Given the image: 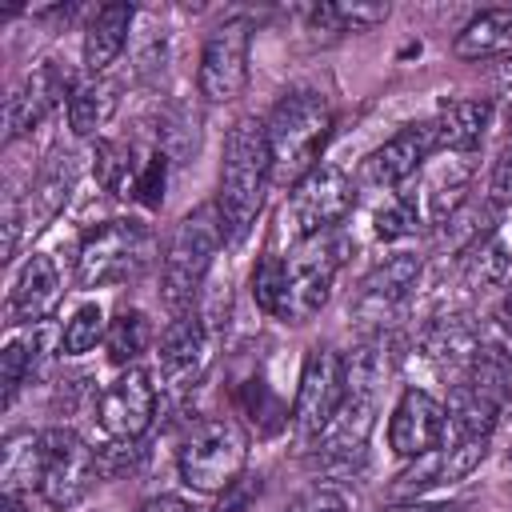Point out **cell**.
Listing matches in <instances>:
<instances>
[{
  "mask_svg": "<svg viewBox=\"0 0 512 512\" xmlns=\"http://www.w3.org/2000/svg\"><path fill=\"white\" fill-rule=\"evenodd\" d=\"M60 272H56V264L48 260V256H40V252H32L28 260H24V268L16 272V280H12V316H20V320H44L56 304H60Z\"/></svg>",
  "mask_w": 512,
  "mask_h": 512,
  "instance_id": "cell-20",
  "label": "cell"
},
{
  "mask_svg": "<svg viewBox=\"0 0 512 512\" xmlns=\"http://www.w3.org/2000/svg\"><path fill=\"white\" fill-rule=\"evenodd\" d=\"M104 332H108V324H104L100 304H80L72 312V320L64 324V332H60V352L64 356H84L104 340Z\"/></svg>",
  "mask_w": 512,
  "mask_h": 512,
  "instance_id": "cell-31",
  "label": "cell"
},
{
  "mask_svg": "<svg viewBox=\"0 0 512 512\" xmlns=\"http://www.w3.org/2000/svg\"><path fill=\"white\" fill-rule=\"evenodd\" d=\"M180 480L192 492H228L240 484L244 464H248V436L236 420L216 416V420H200L184 444H180Z\"/></svg>",
  "mask_w": 512,
  "mask_h": 512,
  "instance_id": "cell-5",
  "label": "cell"
},
{
  "mask_svg": "<svg viewBox=\"0 0 512 512\" xmlns=\"http://www.w3.org/2000/svg\"><path fill=\"white\" fill-rule=\"evenodd\" d=\"M164 184H168V156H164L160 148H152V152L140 160L132 200H140L144 208H160V204H164Z\"/></svg>",
  "mask_w": 512,
  "mask_h": 512,
  "instance_id": "cell-34",
  "label": "cell"
},
{
  "mask_svg": "<svg viewBox=\"0 0 512 512\" xmlns=\"http://www.w3.org/2000/svg\"><path fill=\"white\" fill-rule=\"evenodd\" d=\"M268 156H272V180L276 184H300L308 172L320 168V152L332 136V104L324 92L296 88L276 100L268 124Z\"/></svg>",
  "mask_w": 512,
  "mask_h": 512,
  "instance_id": "cell-2",
  "label": "cell"
},
{
  "mask_svg": "<svg viewBox=\"0 0 512 512\" xmlns=\"http://www.w3.org/2000/svg\"><path fill=\"white\" fill-rule=\"evenodd\" d=\"M248 48H252V24L244 16L212 28V36L204 40V52H200V68H196V84H200L204 100L224 104V100H236L244 92Z\"/></svg>",
  "mask_w": 512,
  "mask_h": 512,
  "instance_id": "cell-11",
  "label": "cell"
},
{
  "mask_svg": "<svg viewBox=\"0 0 512 512\" xmlns=\"http://www.w3.org/2000/svg\"><path fill=\"white\" fill-rule=\"evenodd\" d=\"M152 416H156V384H152V376H148L144 368L120 372V376L100 392V400H96V420H100V428H104L112 440H120V444L144 436L148 424H152Z\"/></svg>",
  "mask_w": 512,
  "mask_h": 512,
  "instance_id": "cell-12",
  "label": "cell"
},
{
  "mask_svg": "<svg viewBox=\"0 0 512 512\" xmlns=\"http://www.w3.org/2000/svg\"><path fill=\"white\" fill-rule=\"evenodd\" d=\"M308 20L324 32H368L388 20V4H320L308 12Z\"/></svg>",
  "mask_w": 512,
  "mask_h": 512,
  "instance_id": "cell-27",
  "label": "cell"
},
{
  "mask_svg": "<svg viewBox=\"0 0 512 512\" xmlns=\"http://www.w3.org/2000/svg\"><path fill=\"white\" fill-rule=\"evenodd\" d=\"M504 272H508V256H504V244L500 240H484L480 248H472L468 252V280L472 284H496V280H504Z\"/></svg>",
  "mask_w": 512,
  "mask_h": 512,
  "instance_id": "cell-36",
  "label": "cell"
},
{
  "mask_svg": "<svg viewBox=\"0 0 512 512\" xmlns=\"http://www.w3.org/2000/svg\"><path fill=\"white\" fill-rule=\"evenodd\" d=\"M40 332H32V336H16V340H8L4 344V352H0V384H4V404H12L16 400V392H20V384L32 376V364H36V356H40Z\"/></svg>",
  "mask_w": 512,
  "mask_h": 512,
  "instance_id": "cell-29",
  "label": "cell"
},
{
  "mask_svg": "<svg viewBox=\"0 0 512 512\" xmlns=\"http://www.w3.org/2000/svg\"><path fill=\"white\" fill-rule=\"evenodd\" d=\"M352 204H356L352 180H348L340 168L320 164L316 172H308V176L292 188L288 208H284V220H288V228H292L300 240H308V236L332 232V228L352 212Z\"/></svg>",
  "mask_w": 512,
  "mask_h": 512,
  "instance_id": "cell-10",
  "label": "cell"
},
{
  "mask_svg": "<svg viewBox=\"0 0 512 512\" xmlns=\"http://www.w3.org/2000/svg\"><path fill=\"white\" fill-rule=\"evenodd\" d=\"M496 320H500V328L512 336V288H508V296L500 300V312H496Z\"/></svg>",
  "mask_w": 512,
  "mask_h": 512,
  "instance_id": "cell-44",
  "label": "cell"
},
{
  "mask_svg": "<svg viewBox=\"0 0 512 512\" xmlns=\"http://www.w3.org/2000/svg\"><path fill=\"white\" fill-rule=\"evenodd\" d=\"M348 392L344 404L336 408V416L328 420V428L316 436V460L324 468L332 464H352L356 456H364V444L376 428V388H380V352L376 348H360L348 364Z\"/></svg>",
  "mask_w": 512,
  "mask_h": 512,
  "instance_id": "cell-4",
  "label": "cell"
},
{
  "mask_svg": "<svg viewBox=\"0 0 512 512\" xmlns=\"http://www.w3.org/2000/svg\"><path fill=\"white\" fill-rule=\"evenodd\" d=\"M252 300L268 312L280 316V300H284V260L276 252L260 256V264L252 268Z\"/></svg>",
  "mask_w": 512,
  "mask_h": 512,
  "instance_id": "cell-33",
  "label": "cell"
},
{
  "mask_svg": "<svg viewBox=\"0 0 512 512\" xmlns=\"http://www.w3.org/2000/svg\"><path fill=\"white\" fill-rule=\"evenodd\" d=\"M268 180H272V156H268L264 124L256 116H240L224 136L220 192H216V212L228 240H240L248 232V224L264 204Z\"/></svg>",
  "mask_w": 512,
  "mask_h": 512,
  "instance_id": "cell-1",
  "label": "cell"
},
{
  "mask_svg": "<svg viewBox=\"0 0 512 512\" xmlns=\"http://www.w3.org/2000/svg\"><path fill=\"white\" fill-rule=\"evenodd\" d=\"M436 152V132L432 120H416L404 124L396 136H388L368 160H364V180L376 188H396L408 176H416V168Z\"/></svg>",
  "mask_w": 512,
  "mask_h": 512,
  "instance_id": "cell-16",
  "label": "cell"
},
{
  "mask_svg": "<svg viewBox=\"0 0 512 512\" xmlns=\"http://www.w3.org/2000/svg\"><path fill=\"white\" fill-rule=\"evenodd\" d=\"M92 168H96V180L104 192L132 196L136 172H140V160H132V148H124L120 140H100L92 152Z\"/></svg>",
  "mask_w": 512,
  "mask_h": 512,
  "instance_id": "cell-26",
  "label": "cell"
},
{
  "mask_svg": "<svg viewBox=\"0 0 512 512\" xmlns=\"http://www.w3.org/2000/svg\"><path fill=\"white\" fill-rule=\"evenodd\" d=\"M496 96H500V104L512 112V56H504L500 68H496Z\"/></svg>",
  "mask_w": 512,
  "mask_h": 512,
  "instance_id": "cell-43",
  "label": "cell"
},
{
  "mask_svg": "<svg viewBox=\"0 0 512 512\" xmlns=\"http://www.w3.org/2000/svg\"><path fill=\"white\" fill-rule=\"evenodd\" d=\"M72 184H76V164H72V156H56V164H48V168L40 172V184H36L40 220H48V216L60 212V204H64L68 192H72Z\"/></svg>",
  "mask_w": 512,
  "mask_h": 512,
  "instance_id": "cell-32",
  "label": "cell"
},
{
  "mask_svg": "<svg viewBox=\"0 0 512 512\" xmlns=\"http://www.w3.org/2000/svg\"><path fill=\"white\" fill-rule=\"evenodd\" d=\"M64 92H72V88H68V72L60 68V60H40V64L12 88L8 104H4V128H8L4 136L16 140V136L32 132V128L64 100Z\"/></svg>",
  "mask_w": 512,
  "mask_h": 512,
  "instance_id": "cell-15",
  "label": "cell"
},
{
  "mask_svg": "<svg viewBox=\"0 0 512 512\" xmlns=\"http://www.w3.org/2000/svg\"><path fill=\"white\" fill-rule=\"evenodd\" d=\"M156 148L168 156V160H184L188 152H196V116L180 104H172L168 112H160V124H156Z\"/></svg>",
  "mask_w": 512,
  "mask_h": 512,
  "instance_id": "cell-30",
  "label": "cell"
},
{
  "mask_svg": "<svg viewBox=\"0 0 512 512\" xmlns=\"http://www.w3.org/2000/svg\"><path fill=\"white\" fill-rule=\"evenodd\" d=\"M16 240H20V204H16V196H8V204H4V260H12Z\"/></svg>",
  "mask_w": 512,
  "mask_h": 512,
  "instance_id": "cell-39",
  "label": "cell"
},
{
  "mask_svg": "<svg viewBox=\"0 0 512 512\" xmlns=\"http://www.w3.org/2000/svg\"><path fill=\"white\" fill-rule=\"evenodd\" d=\"M496 212H492V204H464V208H456L448 220H444V244L452 248V252H472V248H480L484 244V236H488V220H492Z\"/></svg>",
  "mask_w": 512,
  "mask_h": 512,
  "instance_id": "cell-28",
  "label": "cell"
},
{
  "mask_svg": "<svg viewBox=\"0 0 512 512\" xmlns=\"http://www.w3.org/2000/svg\"><path fill=\"white\" fill-rule=\"evenodd\" d=\"M136 12L132 4H104L92 12L88 20V32H84V68L92 76H100L128 44V28H132Z\"/></svg>",
  "mask_w": 512,
  "mask_h": 512,
  "instance_id": "cell-21",
  "label": "cell"
},
{
  "mask_svg": "<svg viewBox=\"0 0 512 512\" xmlns=\"http://www.w3.org/2000/svg\"><path fill=\"white\" fill-rule=\"evenodd\" d=\"M148 344H152V324H148V316H144L140 308L116 312V320H112L108 332H104V348H108V360H112V364H132V360H140V356L148 352Z\"/></svg>",
  "mask_w": 512,
  "mask_h": 512,
  "instance_id": "cell-24",
  "label": "cell"
},
{
  "mask_svg": "<svg viewBox=\"0 0 512 512\" xmlns=\"http://www.w3.org/2000/svg\"><path fill=\"white\" fill-rule=\"evenodd\" d=\"M152 248V236L140 220H108L104 228H96L76 256V276L84 288L96 284H112V280H128L144 268Z\"/></svg>",
  "mask_w": 512,
  "mask_h": 512,
  "instance_id": "cell-8",
  "label": "cell"
},
{
  "mask_svg": "<svg viewBox=\"0 0 512 512\" xmlns=\"http://www.w3.org/2000/svg\"><path fill=\"white\" fill-rule=\"evenodd\" d=\"M0 480H4V496H24V488L40 484V436L20 432L4 444Z\"/></svg>",
  "mask_w": 512,
  "mask_h": 512,
  "instance_id": "cell-25",
  "label": "cell"
},
{
  "mask_svg": "<svg viewBox=\"0 0 512 512\" xmlns=\"http://www.w3.org/2000/svg\"><path fill=\"white\" fill-rule=\"evenodd\" d=\"M116 108H120L116 84L92 76V80H84V84H76V88L68 92V128H72L76 136H92L96 128H104V124L112 120Z\"/></svg>",
  "mask_w": 512,
  "mask_h": 512,
  "instance_id": "cell-23",
  "label": "cell"
},
{
  "mask_svg": "<svg viewBox=\"0 0 512 512\" xmlns=\"http://www.w3.org/2000/svg\"><path fill=\"white\" fill-rule=\"evenodd\" d=\"M136 512H196L188 500H180V496H152V500H144Z\"/></svg>",
  "mask_w": 512,
  "mask_h": 512,
  "instance_id": "cell-42",
  "label": "cell"
},
{
  "mask_svg": "<svg viewBox=\"0 0 512 512\" xmlns=\"http://www.w3.org/2000/svg\"><path fill=\"white\" fill-rule=\"evenodd\" d=\"M344 252H348V240L340 232H320V236H308V240L296 244V252L284 260L280 320L304 324L324 308V300L332 292V280L344 264Z\"/></svg>",
  "mask_w": 512,
  "mask_h": 512,
  "instance_id": "cell-6",
  "label": "cell"
},
{
  "mask_svg": "<svg viewBox=\"0 0 512 512\" xmlns=\"http://www.w3.org/2000/svg\"><path fill=\"white\" fill-rule=\"evenodd\" d=\"M416 276H420V256H412V252L388 256L384 264H376V268L364 276L360 296H356V312L380 320L384 312H392V308L408 296V288L416 284Z\"/></svg>",
  "mask_w": 512,
  "mask_h": 512,
  "instance_id": "cell-19",
  "label": "cell"
},
{
  "mask_svg": "<svg viewBox=\"0 0 512 512\" xmlns=\"http://www.w3.org/2000/svg\"><path fill=\"white\" fill-rule=\"evenodd\" d=\"M452 52L460 60H488V56L504 60V56H512V8H488V12L472 16L460 28Z\"/></svg>",
  "mask_w": 512,
  "mask_h": 512,
  "instance_id": "cell-22",
  "label": "cell"
},
{
  "mask_svg": "<svg viewBox=\"0 0 512 512\" xmlns=\"http://www.w3.org/2000/svg\"><path fill=\"white\" fill-rule=\"evenodd\" d=\"M220 240H224V224H220L216 204H204L176 224L168 252H164V280H160V296L172 316H184L200 304L208 268L220 252Z\"/></svg>",
  "mask_w": 512,
  "mask_h": 512,
  "instance_id": "cell-3",
  "label": "cell"
},
{
  "mask_svg": "<svg viewBox=\"0 0 512 512\" xmlns=\"http://www.w3.org/2000/svg\"><path fill=\"white\" fill-rule=\"evenodd\" d=\"M248 500H252V488L236 484V488H228L224 500H220L216 508H208V512H248Z\"/></svg>",
  "mask_w": 512,
  "mask_h": 512,
  "instance_id": "cell-41",
  "label": "cell"
},
{
  "mask_svg": "<svg viewBox=\"0 0 512 512\" xmlns=\"http://www.w3.org/2000/svg\"><path fill=\"white\" fill-rule=\"evenodd\" d=\"M380 512H464L460 504H448V500H404V504H388Z\"/></svg>",
  "mask_w": 512,
  "mask_h": 512,
  "instance_id": "cell-40",
  "label": "cell"
},
{
  "mask_svg": "<svg viewBox=\"0 0 512 512\" xmlns=\"http://www.w3.org/2000/svg\"><path fill=\"white\" fill-rule=\"evenodd\" d=\"M492 120V104L488 100H472V96H456V100H444L432 116V132H436V152H448V156H468L484 128Z\"/></svg>",
  "mask_w": 512,
  "mask_h": 512,
  "instance_id": "cell-18",
  "label": "cell"
},
{
  "mask_svg": "<svg viewBox=\"0 0 512 512\" xmlns=\"http://www.w3.org/2000/svg\"><path fill=\"white\" fill-rule=\"evenodd\" d=\"M352 496L344 492V488H336V484H316V488H308V492H300L284 512H352Z\"/></svg>",
  "mask_w": 512,
  "mask_h": 512,
  "instance_id": "cell-37",
  "label": "cell"
},
{
  "mask_svg": "<svg viewBox=\"0 0 512 512\" xmlns=\"http://www.w3.org/2000/svg\"><path fill=\"white\" fill-rule=\"evenodd\" d=\"M96 472H100L96 452L72 428L40 432V484H36V492L44 496V504H52L60 512L76 508L88 496Z\"/></svg>",
  "mask_w": 512,
  "mask_h": 512,
  "instance_id": "cell-7",
  "label": "cell"
},
{
  "mask_svg": "<svg viewBox=\"0 0 512 512\" xmlns=\"http://www.w3.org/2000/svg\"><path fill=\"white\" fill-rule=\"evenodd\" d=\"M416 224H420V216H416V208H412L408 196H392V200H388L384 208H376V216H372V232H376L380 240L412 236Z\"/></svg>",
  "mask_w": 512,
  "mask_h": 512,
  "instance_id": "cell-35",
  "label": "cell"
},
{
  "mask_svg": "<svg viewBox=\"0 0 512 512\" xmlns=\"http://www.w3.org/2000/svg\"><path fill=\"white\" fill-rule=\"evenodd\" d=\"M468 184H472V160L468 156H448V160H440L428 176H424V184H420V204L412 200V208H416V216L420 220H428V224H444L456 208H464L468 204Z\"/></svg>",
  "mask_w": 512,
  "mask_h": 512,
  "instance_id": "cell-17",
  "label": "cell"
},
{
  "mask_svg": "<svg viewBox=\"0 0 512 512\" xmlns=\"http://www.w3.org/2000/svg\"><path fill=\"white\" fill-rule=\"evenodd\" d=\"M212 348H216V332L204 324V316L192 308L184 316H176L164 336H160V380L168 388H188L204 376V368L212 364Z\"/></svg>",
  "mask_w": 512,
  "mask_h": 512,
  "instance_id": "cell-13",
  "label": "cell"
},
{
  "mask_svg": "<svg viewBox=\"0 0 512 512\" xmlns=\"http://www.w3.org/2000/svg\"><path fill=\"white\" fill-rule=\"evenodd\" d=\"M348 392V368L340 352L332 348H312L300 368V388H296V408H292V428L304 444H316V436L328 428L336 408L344 404Z\"/></svg>",
  "mask_w": 512,
  "mask_h": 512,
  "instance_id": "cell-9",
  "label": "cell"
},
{
  "mask_svg": "<svg viewBox=\"0 0 512 512\" xmlns=\"http://www.w3.org/2000/svg\"><path fill=\"white\" fill-rule=\"evenodd\" d=\"M492 200H500V204L512 200V144L500 152V160L492 168Z\"/></svg>",
  "mask_w": 512,
  "mask_h": 512,
  "instance_id": "cell-38",
  "label": "cell"
},
{
  "mask_svg": "<svg viewBox=\"0 0 512 512\" xmlns=\"http://www.w3.org/2000/svg\"><path fill=\"white\" fill-rule=\"evenodd\" d=\"M448 436V408L428 396L424 388H408L400 396V404L392 408V420H388V448L396 456H424L432 448H440Z\"/></svg>",
  "mask_w": 512,
  "mask_h": 512,
  "instance_id": "cell-14",
  "label": "cell"
}]
</instances>
